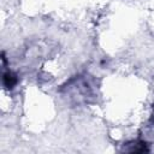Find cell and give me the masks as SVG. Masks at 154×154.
Listing matches in <instances>:
<instances>
[{
  "instance_id": "1",
  "label": "cell",
  "mask_w": 154,
  "mask_h": 154,
  "mask_svg": "<svg viewBox=\"0 0 154 154\" xmlns=\"http://www.w3.org/2000/svg\"><path fill=\"white\" fill-rule=\"evenodd\" d=\"M17 83V77L16 75H13L11 71H7L4 73V85L7 88V89H11L13 88V85Z\"/></svg>"
}]
</instances>
